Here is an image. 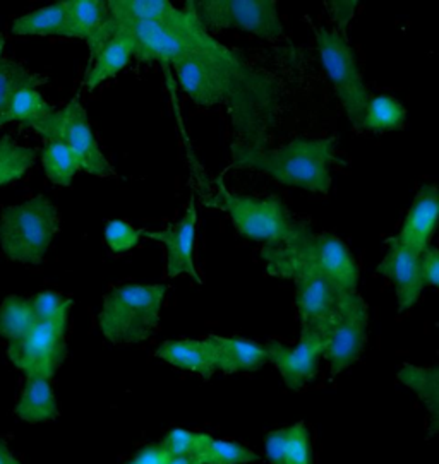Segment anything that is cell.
<instances>
[{"label": "cell", "mask_w": 439, "mask_h": 464, "mask_svg": "<svg viewBox=\"0 0 439 464\" xmlns=\"http://www.w3.org/2000/svg\"><path fill=\"white\" fill-rule=\"evenodd\" d=\"M398 381L404 386L410 387L419 400L424 402L425 410L431 415L433 433L438 430L439 410V372L436 367H417L404 365L398 372Z\"/></svg>", "instance_id": "cb8c5ba5"}, {"label": "cell", "mask_w": 439, "mask_h": 464, "mask_svg": "<svg viewBox=\"0 0 439 464\" xmlns=\"http://www.w3.org/2000/svg\"><path fill=\"white\" fill-rule=\"evenodd\" d=\"M342 294L344 290L340 286L321 275H307L296 279V309L300 321V334H317L327 341Z\"/></svg>", "instance_id": "4fadbf2b"}, {"label": "cell", "mask_w": 439, "mask_h": 464, "mask_svg": "<svg viewBox=\"0 0 439 464\" xmlns=\"http://www.w3.org/2000/svg\"><path fill=\"white\" fill-rule=\"evenodd\" d=\"M234 67L236 57L229 50L221 53L192 52L175 63L180 86L201 107H215L225 100Z\"/></svg>", "instance_id": "30bf717a"}, {"label": "cell", "mask_w": 439, "mask_h": 464, "mask_svg": "<svg viewBox=\"0 0 439 464\" xmlns=\"http://www.w3.org/2000/svg\"><path fill=\"white\" fill-rule=\"evenodd\" d=\"M52 140H61L71 150V153L78 160L79 170L100 179L115 175L109 160L102 153L94 140L86 110L83 109L78 100H73L63 110H59V121Z\"/></svg>", "instance_id": "7c38bea8"}, {"label": "cell", "mask_w": 439, "mask_h": 464, "mask_svg": "<svg viewBox=\"0 0 439 464\" xmlns=\"http://www.w3.org/2000/svg\"><path fill=\"white\" fill-rule=\"evenodd\" d=\"M57 232L59 211L44 196L5 208L0 217V247L16 263H42Z\"/></svg>", "instance_id": "5b68a950"}, {"label": "cell", "mask_w": 439, "mask_h": 464, "mask_svg": "<svg viewBox=\"0 0 439 464\" xmlns=\"http://www.w3.org/2000/svg\"><path fill=\"white\" fill-rule=\"evenodd\" d=\"M287 444H288V429L268 433V459L273 464H283V461H285V452H287Z\"/></svg>", "instance_id": "8d00e7d4"}, {"label": "cell", "mask_w": 439, "mask_h": 464, "mask_svg": "<svg viewBox=\"0 0 439 464\" xmlns=\"http://www.w3.org/2000/svg\"><path fill=\"white\" fill-rule=\"evenodd\" d=\"M42 78L24 69L21 63L0 57V122H7V113L15 94L30 84H40Z\"/></svg>", "instance_id": "f1b7e54d"}, {"label": "cell", "mask_w": 439, "mask_h": 464, "mask_svg": "<svg viewBox=\"0 0 439 464\" xmlns=\"http://www.w3.org/2000/svg\"><path fill=\"white\" fill-rule=\"evenodd\" d=\"M407 121V111L404 105L388 94H379L369 98L364 113L361 130L367 132H390L402 129Z\"/></svg>", "instance_id": "4316f807"}, {"label": "cell", "mask_w": 439, "mask_h": 464, "mask_svg": "<svg viewBox=\"0 0 439 464\" xmlns=\"http://www.w3.org/2000/svg\"><path fill=\"white\" fill-rule=\"evenodd\" d=\"M36 324L32 302L23 296H7L0 305V336L9 343L24 338Z\"/></svg>", "instance_id": "83f0119b"}, {"label": "cell", "mask_w": 439, "mask_h": 464, "mask_svg": "<svg viewBox=\"0 0 439 464\" xmlns=\"http://www.w3.org/2000/svg\"><path fill=\"white\" fill-rule=\"evenodd\" d=\"M142 230H136L131 223L122 219L109 221L105 227V242L110 250L122 254L136 247L141 242Z\"/></svg>", "instance_id": "836d02e7"}, {"label": "cell", "mask_w": 439, "mask_h": 464, "mask_svg": "<svg viewBox=\"0 0 439 464\" xmlns=\"http://www.w3.org/2000/svg\"><path fill=\"white\" fill-rule=\"evenodd\" d=\"M157 356L175 369L198 373L204 379H210L217 372L213 346L208 338L167 341L158 346Z\"/></svg>", "instance_id": "ffe728a7"}, {"label": "cell", "mask_w": 439, "mask_h": 464, "mask_svg": "<svg viewBox=\"0 0 439 464\" xmlns=\"http://www.w3.org/2000/svg\"><path fill=\"white\" fill-rule=\"evenodd\" d=\"M169 464H200L196 459H192V458H175V459H171Z\"/></svg>", "instance_id": "ab89813d"}, {"label": "cell", "mask_w": 439, "mask_h": 464, "mask_svg": "<svg viewBox=\"0 0 439 464\" xmlns=\"http://www.w3.org/2000/svg\"><path fill=\"white\" fill-rule=\"evenodd\" d=\"M131 57H132V50L126 40L112 38L92 61V67L84 78L86 88L94 90L100 84H103L107 79L119 74L129 63Z\"/></svg>", "instance_id": "d4e9b609"}, {"label": "cell", "mask_w": 439, "mask_h": 464, "mask_svg": "<svg viewBox=\"0 0 439 464\" xmlns=\"http://www.w3.org/2000/svg\"><path fill=\"white\" fill-rule=\"evenodd\" d=\"M439 199L434 184L421 187L408 209L404 227L396 240L415 252H423L429 246L438 225Z\"/></svg>", "instance_id": "e0dca14e"}, {"label": "cell", "mask_w": 439, "mask_h": 464, "mask_svg": "<svg viewBox=\"0 0 439 464\" xmlns=\"http://www.w3.org/2000/svg\"><path fill=\"white\" fill-rule=\"evenodd\" d=\"M0 464H21L15 452L4 440H0Z\"/></svg>", "instance_id": "f35d334b"}, {"label": "cell", "mask_w": 439, "mask_h": 464, "mask_svg": "<svg viewBox=\"0 0 439 464\" xmlns=\"http://www.w3.org/2000/svg\"><path fill=\"white\" fill-rule=\"evenodd\" d=\"M15 411L17 418L28 423H45L55 420L59 415V404L50 379L26 377Z\"/></svg>", "instance_id": "44dd1931"}, {"label": "cell", "mask_w": 439, "mask_h": 464, "mask_svg": "<svg viewBox=\"0 0 439 464\" xmlns=\"http://www.w3.org/2000/svg\"><path fill=\"white\" fill-rule=\"evenodd\" d=\"M69 321L36 323L32 331L7 346V355L26 377L52 379L65 358V331Z\"/></svg>", "instance_id": "8fae6325"}, {"label": "cell", "mask_w": 439, "mask_h": 464, "mask_svg": "<svg viewBox=\"0 0 439 464\" xmlns=\"http://www.w3.org/2000/svg\"><path fill=\"white\" fill-rule=\"evenodd\" d=\"M335 140H294L277 150H258L246 144L232 148V161L239 169L267 173L285 186L302 187L327 194L331 187Z\"/></svg>", "instance_id": "3957f363"}, {"label": "cell", "mask_w": 439, "mask_h": 464, "mask_svg": "<svg viewBox=\"0 0 439 464\" xmlns=\"http://www.w3.org/2000/svg\"><path fill=\"white\" fill-rule=\"evenodd\" d=\"M261 257L268 275L275 278L296 281L307 275H321L344 292L357 290L359 266L346 242L335 235L314 233L302 223L285 244L265 246Z\"/></svg>", "instance_id": "7a4b0ae2"}, {"label": "cell", "mask_w": 439, "mask_h": 464, "mask_svg": "<svg viewBox=\"0 0 439 464\" xmlns=\"http://www.w3.org/2000/svg\"><path fill=\"white\" fill-rule=\"evenodd\" d=\"M357 7H359L357 2H329L333 19L340 28H346V23L356 14Z\"/></svg>", "instance_id": "74e56055"}, {"label": "cell", "mask_w": 439, "mask_h": 464, "mask_svg": "<svg viewBox=\"0 0 439 464\" xmlns=\"http://www.w3.org/2000/svg\"><path fill=\"white\" fill-rule=\"evenodd\" d=\"M367 305L357 290L340 295L323 355L328 360L333 375L346 371L359 360L367 340Z\"/></svg>", "instance_id": "9c48e42d"}, {"label": "cell", "mask_w": 439, "mask_h": 464, "mask_svg": "<svg viewBox=\"0 0 439 464\" xmlns=\"http://www.w3.org/2000/svg\"><path fill=\"white\" fill-rule=\"evenodd\" d=\"M188 9L206 32L236 28L265 40L282 36V19L273 0H203L189 2Z\"/></svg>", "instance_id": "ba28073f"}, {"label": "cell", "mask_w": 439, "mask_h": 464, "mask_svg": "<svg viewBox=\"0 0 439 464\" xmlns=\"http://www.w3.org/2000/svg\"><path fill=\"white\" fill-rule=\"evenodd\" d=\"M112 38L126 40L132 55L140 61H161L173 65L192 52L221 53L227 50L210 36L190 9H179L165 23L122 19L110 14L103 30L88 47L92 61Z\"/></svg>", "instance_id": "6da1fadb"}, {"label": "cell", "mask_w": 439, "mask_h": 464, "mask_svg": "<svg viewBox=\"0 0 439 464\" xmlns=\"http://www.w3.org/2000/svg\"><path fill=\"white\" fill-rule=\"evenodd\" d=\"M59 121V110L54 109L47 100L38 92L36 84L21 88L9 107L7 122L30 127L45 140H54L55 127Z\"/></svg>", "instance_id": "ac0fdd59"}, {"label": "cell", "mask_w": 439, "mask_h": 464, "mask_svg": "<svg viewBox=\"0 0 439 464\" xmlns=\"http://www.w3.org/2000/svg\"><path fill=\"white\" fill-rule=\"evenodd\" d=\"M316 40L321 63L342 107L346 109V117L354 130H361L369 93L346 34L335 30H317Z\"/></svg>", "instance_id": "52a82bcc"}, {"label": "cell", "mask_w": 439, "mask_h": 464, "mask_svg": "<svg viewBox=\"0 0 439 464\" xmlns=\"http://www.w3.org/2000/svg\"><path fill=\"white\" fill-rule=\"evenodd\" d=\"M283 464H313L311 439L304 423L288 427V444Z\"/></svg>", "instance_id": "d6a6232c"}, {"label": "cell", "mask_w": 439, "mask_h": 464, "mask_svg": "<svg viewBox=\"0 0 439 464\" xmlns=\"http://www.w3.org/2000/svg\"><path fill=\"white\" fill-rule=\"evenodd\" d=\"M208 341L213 346L217 371L225 373L254 372L268 362L267 348L254 341L223 336H210Z\"/></svg>", "instance_id": "d6986e66"}, {"label": "cell", "mask_w": 439, "mask_h": 464, "mask_svg": "<svg viewBox=\"0 0 439 464\" xmlns=\"http://www.w3.org/2000/svg\"><path fill=\"white\" fill-rule=\"evenodd\" d=\"M225 211L234 223L237 232L267 246H280L298 232V223L292 221L285 204L278 198H251L234 196L227 190L217 194L211 201Z\"/></svg>", "instance_id": "8992f818"}, {"label": "cell", "mask_w": 439, "mask_h": 464, "mask_svg": "<svg viewBox=\"0 0 439 464\" xmlns=\"http://www.w3.org/2000/svg\"><path fill=\"white\" fill-rule=\"evenodd\" d=\"M419 256V252L408 248L395 238L390 242L388 254L377 267V273L381 276L392 281L396 292L398 307L402 312L412 309L419 302L425 286L421 275Z\"/></svg>", "instance_id": "9a60e30c"}, {"label": "cell", "mask_w": 439, "mask_h": 464, "mask_svg": "<svg viewBox=\"0 0 439 464\" xmlns=\"http://www.w3.org/2000/svg\"><path fill=\"white\" fill-rule=\"evenodd\" d=\"M4 45H5V38L0 34V53H2V50H4Z\"/></svg>", "instance_id": "60d3db41"}, {"label": "cell", "mask_w": 439, "mask_h": 464, "mask_svg": "<svg viewBox=\"0 0 439 464\" xmlns=\"http://www.w3.org/2000/svg\"><path fill=\"white\" fill-rule=\"evenodd\" d=\"M196 206L194 202L189 204L188 211L184 218L167 230L146 233L148 238H153L160 242L165 254H167V276L177 278L182 275H188L198 283H201L200 273L194 263V246H196Z\"/></svg>", "instance_id": "2e32d148"}, {"label": "cell", "mask_w": 439, "mask_h": 464, "mask_svg": "<svg viewBox=\"0 0 439 464\" xmlns=\"http://www.w3.org/2000/svg\"><path fill=\"white\" fill-rule=\"evenodd\" d=\"M36 323H52V321H69V312L73 300L65 298L55 292H42L30 298Z\"/></svg>", "instance_id": "1f68e13d"}, {"label": "cell", "mask_w": 439, "mask_h": 464, "mask_svg": "<svg viewBox=\"0 0 439 464\" xmlns=\"http://www.w3.org/2000/svg\"><path fill=\"white\" fill-rule=\"evenodd\" d=\"M265 348L268 362L275 363L287 387L300 391L316 379L327 341L317 334H300L298 346L290 348L278 341H269Z\"/></svg>", "instance_id": "5bb4252c"}, {"label": "cell", "mask_w": 439, "mask_h": 464, "mask_svg": "<svg viewBox=\"0 0 439 464\" xmlns=\"http://www.w3.org/2000/svg\"><path fill=\"white\" fill-rule=\"evenodd\" d=\"M42 163L48 180L55 186H71L74 175L79 171L76 156L61 140H48L42 153Z\"/></svg>", "instance_id": "f546056e"}, {"label": "cell", "mask_w": 439, "mask_h": 464, "mask_svg": "<svg viewBox=\"0 0 439 464\" xmlns=\"http://www.w3.org/2000/svg\"><path fill=\"white\" fill-rule=\"evenodd\" d=\"M192 458L200 464H251L258 461V456L251 449L236 442L219 440L206 433L196 435Z\"/></svg>", "instance_id": "484cf974"}, {"label": "cell", "mask_w": 439, "mask_h": 464, "mask_svg": "<svg viewBox=\"0 0 439 464\" xmlns=\"http://www.w3.org/2000/svg\"><path fill=\"white\" fill-rule=\"evenodd\" d=\"M67 9V33L65 38L84 40L92 45L109 21V2L103 0H69Z\"/></svg>", "instance_id": "7402d4cb"}, {"label": "cell", "mask_w": 439, "mask_h": 464, "mask_svg": "<svg viewBox=\"0 0 439 464\" xmlns=\"http://www.w3.org/2000/svg\"><path fill=\"white\" fill-rule=\"evenodd\" d=\"M2 125H4V124H2V122H0V127H2Z\"/></svg>", "instance_id": "b9f144b4"}, {"label": "cell", "mask_w": 439, "mask_h": 464, "mask_svg": "<svg viewBox=\"0 0 439 464\" xmlns=\"http://www.w3.org/2000/svg\"><path fill=\"white\" fill-rule=\"evenodd\" d=\"M36 153L28 146H21L13 140H0V186L11 184L30 170Z\"/></svg>", "instance_id": "4dcf8cb0"}, {"label": "cell", "mask_w": 439, "mask_h": 464, "mask_svg": "<svg viewBox=\"0 0 439 464\" xmlns=\"http://www.w3.org/2000/svg\"><path fill=\"white\" fill-rule=\"evenodd\" d=\"M165 285H124L103 300L98 317L100 331L115 344L150 340L157 333Z\"/></svg>", "instance_id": "277c9868"}, {"label": "cell", "mask_w": 439, "mask_h": 464, "mask_svg": "<svg viewBox=\"0 0 439 464\" xmlns=\"http://www.w3.org/2000/svg\"><path fill=\"white\" fill-rule=\"evenodd\" d=\"M421 263V275H423L424 285L438 286L439 283V252L438 248L427 246L419 256Z\"/></svg>", "instance_id": "d590c367"}, {"label": "cell", "mask_w": 439, "mask_h": 464, "mask_svg": "<svg viewBox=\"0 0 439 464\" xmlns=\"http://www.w3.org/2000/svg\"><path fill=\"white\" fill-rule=\"evenodd\" d=\"M16 36H63L67 33L65 2H57L30 14L17 17L11 24Z\"/></svg>", "instance_id": "603a6c76"}, {"label": "cell", "mask_w": 439, "mask_h": 464, "mask_svg": "<svg viewBox=\"0 0 439 464\" xmlns=\"http://www.w3.org/2000/svg\"><path fill=\"white\" fill-rule=\"evenodd\" d=\"M196 432H188L175 429L165 437V440L160 444L163 450L169 454L171 459L175 458H192L196 448ZM194 459V458H192Z\"/></svg>", "instance_id": "e575fe53"}]
</instances>
